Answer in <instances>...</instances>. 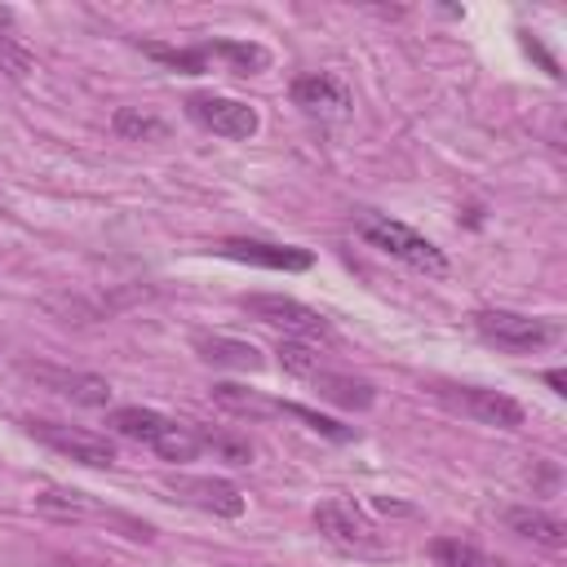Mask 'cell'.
Returning a JSON list of instances; mask_svg holds the SVG:
<instances>
[{"mask_svg":"<svg viewBox=\"0 0 567 567\" xmlns=\"http://www.w3.org/2000/svg\"><path fill=\"white\" fill-rule=\"evenodd\" d=\"M545 381L554 385V394H567V377H563L558 368H554V372H545Z\"/></svg>","mask_w":567,"mask_h":567,"instance_id":"obj_25","label":"cell"},{"mask_svg":"<svg viewBox=\"0 0 567 567\" xmlns=\"http://www.w3.org/2000/svg\"><path fill=\"white\" fill-rule=\"evenodd\" d=\"M292 102L310 115H346L350 111V89L328 75V71H315V75H297L292 80Z\"/></svg>","mask_w":567,"mask_h":567,"instance_id":"obj_12","label":"cell"},{"mask_svg":"<svg viewBox=\"0 0 567 567\" xmlns=\"http://www.w3.org/2000/svg\"><path fill=\"white\" fill-rule=\"evenodd\" d=\"M195 354H199L204 363H213V368H235V372H257V368L266 363L261 350H257L252 341L221 337V332H213V337H195Z\"/></svg>","mask_w":567,"mask_h":567,"instance_id":"obj_14","label":"cell"},{"mask_svg":"<svg viewBox=\"0 0 567 567\" xmlns=\"http://www.w3.org/2000/svg\"><path fill=\"white\" fill-rule=\"evenodd\" d=\"M173 496H182L186 505L217 514V518H239L244 514V492L230 478H208V474H173L164 483Z\"/></svg>","mask_w":567,"mask_h":567,"instance_id":"obj_10","label":"cell"},{"mask_svg":"<svg viewBox=\"0 0 567 567\" xmlns=\"http://www.w3.org/2000/svg\"><path fill=\"white\" fill-rule=\"evenodd\" d=\"M186 115H190L199 128H208V133H217V137H230V142H244V137H252V133L261 128V120H257V111H252L248 102H239V97H217V93H190V97H186Z\"/></svg>","mask_w":567,"mask_h":567,"instance_id":"obj_8","label":"cell"},{"mask_svg":"<svg viewBox=\"0 0 567 567\" xmlns=\"http://www.w3.org/2000/svg\"><path fill=\"white\" fill-rule=\"evenodd\" d=\"M213 252L244 261V266H261V270H310L315 252L297 248V244H270V239H217Z\"/></svg>","mask_w":567,"mask_h":567,"instance_id":"obj_11","label":"cell"},{"mask_svg":"<svg viewBox=\"0 0 567 567\" xmlns=\"http://www.w3.org/2000/svg\"><path fill=\"white\" fill-rule=\"evenodd\" d=\"M18 372L31 377L35 385H44V390H53V394L80 403V408H106V403H111V385H106V377H97V372L53 368V363H18Z\"/></svg>","mask_w":567,"mask_h":567,"instance_id":"obj_9","label":"cell"},{"mask_svg":"<svg viewBox=\"0 0 567 567\" xmlns=\"http://www.w3.org/2000/svg\"><path fill=\"white\" fill-rule=\"evenodd\" d=\"M239 306L252 319L279 328L284 337H297V341H310V346H332L337 341L332 323L319 310H310L306 301H297V297H284V292H248V297H239Z\"/></svg>","mask_w":567,"mask_h":567,"instance_id":"obj_3","label":"cell"},{"mask_svg":"<svg viewBox=\"0 0 567 567\" xmlns=\"http://www.w3.org/2000/svg\"><path fill=\"white\" fill-rule=\"evenodd\" d=\"M106 425H111L115 434H124V439L146 443V447H151L155 456H164V461H195V456L204 452L199 430H190V425H182V421H173V416H164V412H155V408H137V403L111 408V412H106Z\"/></svg>","mask_w":567,"mask_h":567,"instance_id":"obj_1","label":"cell"},{"mask_svg":"<svg viewBox=\"0 0 567 567\" xmlns=\"http://www.w3.org/2000/svg\"><path fill=\"white\" fill-rule=\"evenodd\" d=\"M430 558L439 567H505L501 558H492L487 549H478L474 540H461V536H434L430 540Z\"/></svg>","mask_w":567,"mask_h":567,"instance_id":"obj_18","label":"cell"},{"mask_svg":"<svg viewBox=\"0 0 567 567\" xmlns=\"http://www.w3.org/2000/svg\"><path fill=\"white\" fill-rule=\"evenodd\" d=\"M35 505H40L44 514H53V518H75V523L102 514L84 492H66V487H44V492H35Z\"/></svg>","mask_w":567,"mask_h":567,"instance_id":"obj_20","label":"cell"},{"mask_svg":"<svg viewBox=\"0 0 567 567\" xmlns=\"http://www.w3.org/2000/svg\"><path fill=\"white\" fill-rule=\"evenodd\" d=\"M505 527L518 532V536H527V540H536V545H545V549H563L567 545V523L554 518V514H545V509H536V505L505 509Z\"/></svg>","mask_w":567,"mask_h":567,"instance_id":"obj_15","label":"cell"},{"mask_svg":"<svg viewBox=\"0 0 567 567\" xmlns=\"http://www.w3.org/2000/svg\"><path fill=\"white\" fill-rule=\"evenodd\" d=\"M213 399H217L226 412H235V416H252V421L279 416V399H270V394H261V390H248V385H235V381H217V385H213Z\"/></svg>","mask_w":567,"mask_h":567,"instance_id":"obj_17","label":"cell"},{"mask_svg":"<svg viewBox=\"0 0 567 567\" xmlns=\"http://www.w3.org/2000/svg\"><path fill=\"white\" fill-rule=\"evenodd\" d=\"M275 354H279V368H284V372H292V377H301V381H310V377L323 368L319 346L297 341V337H284V341L275 346Z\"/></svg>","mask_w":567,"mask_h":567,"instance_id":"obj_21","label":"cell"},{"mask_svg":"<svg viewBox=\"0 0 567 567\" xmlns=\"http://www.w3.org/2000/svg\"><path fill=\"white\" fill-rule=\"evenodd\" d=\"M474 332L509 354H536L563 337L558 319H532V315H514V310H478Z\"/></svg>","mask_w":567,"mask_h":567,"instance_id":"obj_5","label":"cell"},{"mask_svg":"<svg viewBox=\"0 0 567 567\" xmlns=\"http://www.w3.org/2000/svg\"><path fill=\"white\" fill-rule=\"evenodd\" d=\"M310 385H315L319 399H328V403H337V408H350V412H363V408L377 403V390H372L363 377H354V372L319 368V372L310 377Z\"/></svg>","mask_w":567,"mask_h":567,"instance_id":"obj_13","label":"cell"},{"mask_svg":"<svg viewBox=\"0 0 567 567\" xmlns=\"http://www.w3.org/2000/svg\"><path fill=\"white\" fill-rule=\"evenodd\" d=\"M199 49H204L208 62L221 58L235 75H257V71L270 66V49L266 44H252V40H204Z\"/></svg>","mask_w":567,"mask_h":567,"instance_id":"obj_16","label":"cell"},{"mask_svg":"<svg viewBox=\"0 0 567 567\" xmlns=\"http://www.w3.org/2000/svg\"><path fill=\"white\" fill-rule=\"evenodd\" d=\"M315 527H319L337 549H346V554H359V558H385V554H394V549L381 540L377 523H372L354 501H346V496H332V501L315 505Z\"/></svg>","mask_w":567,"mask_h":567,"instance_id":"obj_4","label":"cell"},{"mask_svg":"<svg viewBox=\"0 0 567 567\" xmlns=\"http://www.w3.org/2000/svg\"><path fill=\"white\" fill-rule=\"evenodd\" d=\"M354 230H359L372 248H381V252H390V257H399V261H408V266H416V270H425V275H443V270H447L443 248H434L425 235H416L412 226H403V221H394V217H385V213H359Z\"/></svg>","mask_w":567,"mask_h":567,"instance_id":"obj_2","label":"cell"},{"mask_svg":"<svg viewBox=\"0 0 567 567\" xmlns=\"http://www.w3.org/2000/svg\"><path fill=\"white\" fill-rule=\"evenodd\" d=\"M27 434L40 439L44 447L89 465V470H111L115 465V443L106 434L93 430H75V425H58V421H27Z\"/></svg>","mask_w":567,"mask_h":567,"instance_id":"obj_7","label":"cell"},{"mask_svg":"<svg viewBox=\"0 0 567 567\" xmlns=\"http://www.w3.org/2000/svg\"><path fill=\"white\" fill-rule=\"evenodd\" d=\"M279 416H297L306 430H315V434H323V439H332V443H350V439H354L350 425H341V421H332V416H323V412H315V408H301V403H284V399H279Z\"/></svg>","mask_w":567,"mask_h":567,"instance_id":"obj_22","label":"cell"},{"mask_svg":"<svg viewBox=\"0 0 567 567\" xmlns=\"http://www.w3.org/2000/svg\"><path fill=\"white\" fill-rule=\"evenodd\" d=\"M434 394H439L443 408H452V412H461V416H470V421H478V425L518 430V425L527 421V412H523L518 399H509V394H501V390H487V385H439Z\"/></svg>","mask_w":567,"mask_h":567,"instance_id":"obj_6","label":"cell"},{"mask_svg":"<svg viewBox=\"0 0 567 567\" xmlns=\"http://www.w3.org/2000/svg\"><path fill=\"white\" fill-rule=\"evenodd\" d=\"M31 66H35L31 49H27L18 35L0 31V71H4L9 80H27V75H31Z\"/></svg>","mask_w":567,"mask_h":567,"instance_id":"obj_23","label":"cell"},{"mask_svg":"<svg viewBox=\"0 0 567 567\" xmlns=\"http://www.w3.org/2000/svg\"><path fill=\"white\" fill-rule=\"evenodd\" d=\"M111 128H115V137H124V142H164V137H168V124H164L159 115L142 111V106H120V111L111 115Z\"/></svg>","mask_w":567,"mask_h":567,"instance_id":"obj_19","label":"cell"},{"mask_svg":"<svg viewBox=\"0 0 567 567\" xmlns=\"http://www.w3.org/2000/svg\"><path fill=\"white\" fill-rule=\"evenodd\" d=\"M199 443L204 447H213V452H221L226 461H235V465H248L252 461V443L244 439V434H217V430H199Z\"/></svg>","mask_w":567,"mask_h":567,"instance_id":"obj_24","label":"cell"}]
</instances>
